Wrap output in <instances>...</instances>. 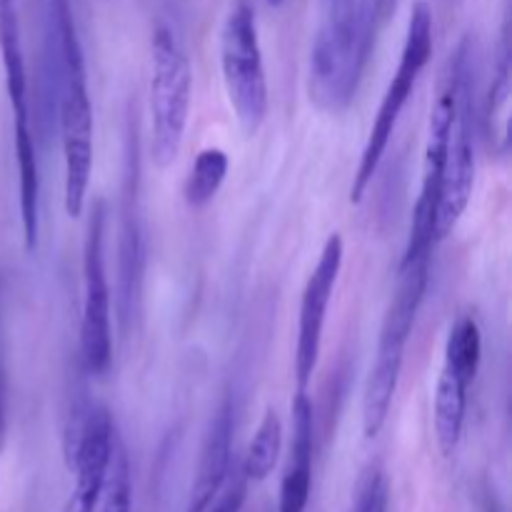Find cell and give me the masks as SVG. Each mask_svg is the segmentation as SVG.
Returning <instances> with one entry per match:
<instances>
[{"mask_svg": "<svg viewBox=\"0 0 512 512\" xmlns=\"http://www.w3.org/2000/svg\"><path fill=\"white\" fill-rule=\"evenodd\" d=\"M465 48L458 50L443 73L438 85V98L430 110L428 140H425L423 155V178H420V193L413 208V223H410L408 248L403 260L433 255L435 248V210H438L440 180H443L445 158H448L450 135H453L455 118H458L460 103L465 98Z\"/></svg>", "mask_w": 512, "mask_h": 512, "instance_id": "1", "label": "cell"}, {"mask_svg": "<svg viewBox=\"0 0 512 512\" xmlns=\"http://www.w3.org/2000/svg\"><path fill=\"white\" fill-rule=\"evenodd\" d=\"M150 155L158 168L175 163L185 138L193 68L173 30L158 25L150 45Z\"/></svg>", "mask_w": 512, "mask_h": 512, "instance_id": "2", "label": "cell"}, {"mask_svg": "<svg viewBox=\"0 0 512 512\" xmlns=\"http://www.w3.org/2000/svg\"><path fill=\"white\" fill-rule=\"evenodd\" d=\"M430 58H433V10H430L425 0H415L413 10H410L408 33H405L398 70H395L393 80H390L388 90H385L383 100H380L368 143H365L363 155H360L358 173H355L353 185H350V203H360L368 185L373 183L375 173L380 168V160H383L385 150H388L390 135H393L395 125L400 120V113L408 105L415 83H418L420 73L430 63Z\"/></svg>", "mask_w": 512, "mask_h": 512, "instance_id": "3", "label": "cell"}, {"mask_svg": "<svg viewBox=\"0 0 512 512\" xmlns=\"http://www.w3.org/2000/svg\"><path fill=\"white\" fill-rule=\"evenodd\" d=\"M220 68L230 108L245 135H258L268 115V78H265L263 50L258 25L250 5L238 3L220 30Z\"/></svg>", "mask_w": 512, "mask_h": 512, "instance_id": "4", "label": "cell"}, {"mask_svg": "<svg viewBox=\"0 0 512 512\" xmlns=\"http://www.w3.org/2000/svg\"><path fill=\"white\" fill-rule=\"evenodd\" d=\"M60 140H63V205L68 218L85 210L93 173V105L85 73L60 75Z\"/></svg>", "mask_w": 512, "mask_h": 512, "instance_id": "5", "label": "cell"}, {"mask_svg": "<svg viewBox=\"0 0 512 512\" xmlns=\"http://www.w3.org/2000/svg\"><path fill=\"white\" fill-rule=\"evenodd\" d=\"M103 205H95L83 248V318L80 350L90 375H103L113 360V325H110V288L103 255Z\"/></svg>", "mask_w": 512, "mask_h": 512, "instance_id": "6", "label": "cell"}, {"mask_svg": "<svg viewBox=\"0 0 512 512\" xmlns=\"http://www.w3.org/2000/svg\"><path fill=\"white\" fill-rule=\"evenodd\" d=\"M343 268V238L338 233L330 235L323 245L318 265L305 283L303 300L298 315V343H295V383L298 393H308V385L318 368L320 345H323V328L328 318V305L333 300L335 283Z\"/></svg>", "mask_w": 512, "mask_h": 512, "instance_id": "7", "label": "cell"}, {"mask_svg": "<svg viewBox=\"0 0 512 512\" xmlns=\"http://www.w3.org/2000/svg\"><path fill=\"white\" fill-rule=\"evenodd\" d=\"M115 430L113 418L105 408H93L85 413L73 433V443L68 445V468L75 475V488L70 493L65 512H90L95 495L108 470L110 453H113Z\"/></svg>", "mask_w": 512, "mask_h": 512, "instance_id": "8", "label": "cell"}, {"mask_svg": "<svg viewBox=\"0 0 512 512\" xmlns=\"http://www.w3.org/2000/svg\"><path fill=\"white\" fill-rule=\"evenodd\" d=\"M468 95L463 98L455 118L453 135H450L448 158H445L443 180H440L438 210H435V243L448 238L453 228L458 225L460 215L465 213L473 195L475 185V153L473 140H470V123H468Z\"/></svg>", "mask_w": 512, "mask_h": 512, "instance_id": "9", "label": "cell"}, {"mask_svg": "<svg viewBox=\"0 0 512 512\" xmlns=\"http://www.w3.org/2000/svg\"><path fill=\"white\" fill-rule=\"evenodd\" d=\"M233 433H235V415L233 403L228 398L215 410L213 420L205 433L203 448H200L198 470H195L193 488H190L188 510L185 512H205L223 490L225 480L233 465Z\"/></svg>", "mask_w": 512, "mask_h": 512, "instance_id": "10", "label": "cell"}, {"mask_svg": "<svg viewBox=\"0 0 512 512\" xmlns=\"http://www.w3.org/2000/svg\"><path fill=\"white\" fill-rule=\"evenodd\" d=\"M405 345H408V338L380 333L375 360L363 388V435L368 440L378 438L380 430L385 428L395 390H398L400 370H403Z\"/></svg>", "mask_w": 512, "mask_h": 512, "instance_id": "11", "label": "cell"}, {"mask_svg": "<svg viewBox=\"0 0 512 512\" xmlns=\"http://www.w3.org/2000/svg\"><path fill=\"white\" fill-rule=\"evenodd\" d=\"M313 405L308 393H295L293 400V445L290 460L280 483L278 512H305L313 485Z\"/></svg>", "mask_w": 512, "mask_h": 512, "instance_id": "12", "label": "cell"}, {"mask_svg": "<svg viewBox=\"0 0 512 512\" xmlns=\"http://www.w3.org/2000/svg\"><path fill=\"white\" fill-rule=\"evenodd\" d=\"M15 160H18L20 188V223H23V243L33 253L40 235V173L35 138L30 130V118H15Z\"/></svg>", "mask_w": 512, "mask_h": 512, "instance_id": "13", "label": "cell"}, {"mask_svg": "<svg viewBox=\"0 0 512 512\" xmlns=\"http://www.w3.org/2000/svg\"><path fill=\"white\" fill-rule=\"evenodd\" d=\"M0 58L5 70V90L15 118H30L28 113V70H25L20 15L15 0H0Z\"/></svg>", "mask_w": 512, "mask_h": 512, "instance_id": "14", "label": "cell"}, {"mask_svg": "<svg viewBox=\"0 0 512 512\" xmlns=\"http://www.w3.org/2000/svg\"><path fill=\"white\" fill-rule=\"evenodd\" d=\"M468 390L470 385L450 373L448 368L440 370L438 385H435L433 400V420L435 435L443 455H453L458 450L460 438L465 428V410H468Z\"/></svg>", "mask_w": 512, "mask_h": 512, "instance_id": "15", "label": "cell"}, {"mask_svg": "<svg viewBox=\"0 0 512 512\" xmlns=\"http://www.w3.org/2000/svg\"><path fill=\"white\" fill-rule=\"evenodd\" d=\"M280 450H283V420L273 408H268L258 430H255L253 440H250L240 473L245 475L248 483H263L273 475Z\"/></svg>", "mask_w": 512, "mask_h": 512, "instance_id": "16", "label": "cell"}, {"mask_svg": "<svg viewBox=\"0 0 512 512\" xmlns=\"http://www.w3.org/2000/svg\"><path fill=\"white\" fill-rule=\"evenodd\" d=\"M480 360H483V335H480V325L473 315H463V318L455 320V325L448 333V340H445L443 368H448L460 380L473 385L475 378H478Z\"/></svg>", "mask_w": 512, "mask_h": 512, "instance_id": "17", "label": "cell"}, {"mask_svg": "<svg viewBox=\"0 0 512 512\" xmlns=\"http://www.w3.org/2000/svg\"><path fill=\"white\" fill-rule=\"evenodd\" d=\"M228 155L223 148H203L195 155V163L190 165V173L185 178V203L190 208H205L210 200L218 195L220 185L228 175Z\"/></svg>", "mask_w": 512, "mask_h": 512, "instance_id": "18", "label": "cell"}, {"mask_svg": "<svg viewBox=\"0 0 512 512\" xmlns=\"http://www.w3.org/2000/svg\"><path fill=\"white\" fill-rule=\"evenodd\" d=\"M133 505V480H130V463L120 435L115 438L113 453H110L108 470L95 495L93 510L90 512H130Z\"/></svg>", "mask_w": 512, "mask_h": 512, "instance_id": "19", "label": "cell"}, {"mask_svg": "<svg viewBox=\"0 0 512 512\" xmlns=\"http://www.w3.org/2000/svg\"><path fill=\"white\" fill-rule=\"evenodd\" d=\"M508 108H510V53H508V38H503L500 45V58L495 65V78L490 83L488 93V135L490 140H508Z\"/></svg>", "mask_w": 512, "mask_h": 512, "instance_id": "20", "label": "cell"}, {"mask_svg": "<svg viewBox=\"0 0 512 512\" xmlns=\"http://www.w3.org/2000/svg\"><path fill=\"white\" fill-rule=\"evenodd\" d=\"M248 480H245L243 473L233 475L228 480H225L223 490L218 493V498L213 500V505H210L205 512H240L243 510V503H245V495H248Z\"/></svg>", "mask_w": 512, "mask_h": 512, "instance_id": "21", "label": "cell"}, {"mask_svg": "<svg viewBox=\"0 0 512 512\" xmlns=\"http://www.w3.org/2000/svg\"><path fill=\"white\" fill-rule=\"evenodd\" d=\"M398 3L400 0H373L375 23H378V28H385V25L390 23V18H393L395 10H398Z\"/></svg>", "mask_w": 512, "mask_h": 512, "instance_id": "22", "label": "cell"}, {"mask_svg": "<svg viewBox=\"0 0 512 512\" xmlns=\"http://www.w3.org/2000/svg\"><path fill=\"white\" fill-rule=\"evenodd\" d=\"M5 433H8V423H5V383L0 375V453L5 448Z\"/></svg>", "mask_w": 512, "mask_h": 512, "instance_id": "23", "label": "cell"}, {"mask_svg": "<svg viewBox=\"0 0 512 512\" xmlns=\"http://www.w3.org/2000/svg\"><path fill=\"white\" fill-rule=\"evenodd\" d=\"M373 512H385V490H383V493L378 495V500H375V508H373Z\"/></svg>", "mask_w": 512, "mask_h": 512, "instance_id": "24", "label": "cell"}, {"mask_svg": "<svg viewBox=\"0 0 512 512\" xmlns=\"http://www.w3.org/2000/svg\"><path fill=\"white\" fill-rule=\"evenodd\" d=\"M265 3H268L270 8H280V5H283L285 0H265Z\"/></svg>", "mask_w": 512, "mask_h": 512, "instance_id": "25", "label": "cell"}]
</instances>
